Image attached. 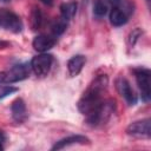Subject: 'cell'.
I'll return each instance as SVG.
<instances>
[{"label": "cell", "instance_id": "1", "mask_svg": "<svg viewBox=\"0 0 151 151\" xmlns=\"http://www.w3.org/2000/svg\"><path fill=\"white\" fill-rule=\"evenodd\" d=\"M107 85H109L107 76L100 74L90 84L87 90L84 92L83 97L78 101V109L85 117L93 113L103 103V94L106 91Z\"/></svg>", "mask_w": 151, "mask_h": 151}, {"label": "cell", "instance_id": "2", "mask_svg": "<svg viewBox=\"0 0 151 151\" xmlns=\"http://www.w3.org/2000/svg\"><path fill=\"white\" fill-rule=\"evenodd\" d=\"M31 65L18 64L11 67L8 71L0 72V84H13L26 79L29 76Z\"/></svg>", "mask_w": 151, "mask_h": 151}, {"label": "cell", "instance_id": "3", "mask_svg": "<svg viewBox=\"0 0 151 151\" xmlns=\"http://www.w3.org/2000/svg\"><path fill=\"white\" fill-rule=\"evenodd\" d=\"M114 103L112 100H103V103L99 105V107L86 117V120L92 126H98L104 123H106L110 118V116L113 113Z\"/></svg>", "mask_w": 151, "mask_h": 151}, {"label": "cell", "instance_id": "4", "mask_svg": "<svg viewBox=\"0 0 151 151\" xmlns=\"http://www.w3.org/2000/svg\"><path fill=\"white\" fill-rule=\"evenodd\" d=\"M53 63V57L48 53H41L38 54L35 57H33V59L31 60V68L34 72L35 76L38 77H45L47 76V73L51 70Z\"/></svg>", "mask_w": 151, "mask_h": 151}, {"label": "cell", "instance_id": "5", "mask_svg": "<svg viewBox=\"0 0 151 151\" xmlns=\"http://www.w3.org/2000/svg\"><path fill=\"white\" fill-rule=\"evenodd\" d=\"M126 133L134 138H150L151 137V120L149 118L131 123L126 127Z\"/></svg>", "mask_w": 151, "mask_h": 151}, {"label": "cell", "instance_id": "6", "mask_svg": "<svg viewBox=\"0 0 151 151\" xmlns=\"http://www.w3.org/2000/svg\"><path fill=\"white\" fill-rule=\"evenodd\" d=\"M0 27H4L13 33H19L22 29V22L15 13L0 9Z\"/></svg>", "mask_w": 151, "mask_h": 151}, {"label": "cell", "instance_id": "7", "mask_svg": "<svg viewBox=\"0 0 151 151\" xmlns=\"http://www.w3.org/2000/svg\"><path fill=\"white\" fill-rule=\"evenodd\" d=\"M136 80L138 87L142 93V99L144 101H149L151 97V88H150V71L146 68H138L134 70Z\"/></svg>", "mask_w": 151, "mask_h": 151}, {"label": "cell", "instance_id": "8", "mask_svg": "<svg viewBox=\"0 0 151 151\" xmlns=\"http://www.w3.org/2000/svg\"><path fill=\"white\" fill-rule=\"evenodd\" d=\"M117 88L129 105H136L137 104V100H138L137 96H136L133 88L131 87L130 83L125 78H119L117 80Z\"/></svg>", "mask_w": 151, "mask_h": 151}, {"label": "cell", "instance_id": "9", "mask_svg": "<svg viewBox=\"0 0 151 151\" xmlns=\"http://www.w3.org/2000/svg\"><path fill=\"white\" fill-rule=\"evenodd\" d=\"M11 112H12V118L17 122V123H24L27 119V110H26V105L25 101L21 98L15 99L12 103L11 106Z\"/></svg>", "mask_w": 151, "mask_h": 151}, {"label": "cell", "instance_id": "10", "mask_svg": "<svg viewBox=\"0 0 151 151\" xmlns=\"http://www.w3.org/2000/svg\"><path fill=\"white\" fill-rule=\"evenodd\" d=\"M90 143V139L85 136H80V134H76V136H70L66 138L60 139L59 142H57L53 146L52 150H61L65 149L70 145H76V144H87Z\"/></svg>", "mask_w": 151, "mask_h": 151}, {"label": "cell", "instance_id": "11", "mask_svg": "<svg viewBox=\"0 0 151 151\" xmlns=\"http://www.w3.org/2000/svg\"><path fill=\"white\" fill-rule=\"evenodd\" d=\"M32 45L35 51L44 53V52L51 50L55 45V39L50 35H38L34 38Z\"/></svg>", "mask_w": 151, "mask_h": 151}, {"label": "cell", "instance_id": "12", "mask_svg": "<svg viewBox=\"0 0 151 151\" xmlns=\"http://www.w3.org/2000/svg\"><path fill=\"white\" fill-rule=\"evenodd\" d=\"M85 63H86V58L83 54H77V55L72 57L67 63V70H68L70 76L71 77L78 76L81 72Z\"/></svg>", "mask_w": 151, "mask_h": 151}, {"label": "cell", "instance_id": "13", "mask_svg": "<svg viewBox=\"0 0 151 151\" xmlns=\"http://www.w3.org/2000/svg\"><path fill=\"white\" fill-rule=\"evenodd\" d=\"M127 21V14L119 7H113L110 12V22L116 26V27H119V26H123L125 25Z\"/></svg>", "mask_w": 151, "mask_h": 151}, {"label": "cell", "instance_id": "14", "mask_svg": "<svg viewBox=\"0 0 151 151\" xmlns=\"http://www.w3.org/2000/svg\"><path fill=\"white\" fill-rule=\"evenodd\" d=\"M77 4L76 2H65L60 6V14H61V18L65 19L66 21L71 20L76 13H77Z\"/></svg>", "mask_w": 151, "mask_h": 151}, {"label": "cell", "instance_id": "15", "mask_svg": "<svg viewBox=\"0 0 151 151\" xmlns=\"http://www.w3.org/2000/svg\"><path fill=\"white\" fill-rule=\"evenodd\" d=\"M41 22H42V13L39 8L34 7L32 9V13H31V25H32V28L33 29H38L40 26H41Z\"/></svg>", "mask_w": 151, "mask_h": 151}, {"label": "cell", "instance_id": "16", "mask_svg": "<svg viewBox=\"0 0 151 151\" xmlns=\"http://www.w3.org/2000/svg\"><path fill=\"white\" fill-rule=\"evenodd\" d=\"M107 13V6L104 0H94L93 2V14L98 18L104 17Z\"/></svg>", "mask_w": 151, "mask_h": 151}, {"label": "cell", "instance_id": "17", "mask_svg": "<svg viewBox=\"0 0 151 151\" xmlns=\"http://www.w3.org/2000/svg\"><path fill=\"white\" fill-rule=\"evenodd\" d=\"M66 26H67V21H66L65 19L60 18V19L55 20V21L53 22V25H52V32H53V34H54V35H60V34H63V33L65 32V29H66Z\"/></svg>", "mask_w": 151, "mask_h": 151}, {"label": "cell", "instance_id": "18", "mask_svg": "<svg viewBox=\"0 0 151 151\" xmlns=\"http://www.w3.org/2000/svg\"><path fill=\"white\" fill-rule=\"evenodd\" d=\"M18 88L13 87L8 84H0V98H4L8 94H12L13 92H17Z\"/></svg>", "mask_w": 151, "mask_h": 151}, {"label": "cell", "instance_id": "19", "mask_svg": "<svg viewBox=\"0 0 151 151\" xmlns=\"http://www.w3.org/2000/svg\"><path fill=\"white\" fill-rule=\"evenodd\" d=\"M140 34H142V31L138 29V28H136L134 31H132V32L130 33V35H129V45H130L131 47L136 44V41H137L138 38L140 37Z\"/></svg>", "mask_w": 151, "mask_h": 151}, {"label": "cell", "instance_id": "20", "mask_svg": "<svg viewBox=\"0 0 151 151\" xmlns=\"http://www.w3.org/2000/svg\"><path fill=\"white\" fill-rule=\"evenodd\" d=\"M6 142V136L2 131H0V150H4V143Z\"/></svg>", "mask_w": 151, "mask_h": 151}, {"label": "cell", "instance_id": "21", "mask_svg": "<svg viewBox=\"0 0 151 151\" xmlns=\"http://www.w3.org/2000/svg\"><path fill=\"white\" fill-rule=\"evenodd\" d=\"M109 2H111L112 5H118V4H120V0H107Z\"/></svg>", "mask_w": 151, "mask_h": 151}, {"label": "cell", "instance_id": "22", "mask_svg": "<svg viewBox=\"0 0 151 151\" xmlns=\"http://www.w3.org/2000/svg\"><path fill=\"white\" fill-rule=\"evenodd\" d=\"M45 4H48V5H51L52 4V0H42Z\"/></svg>", "mask_w": 151, "mask_h": 151}, {"label": "cell", "instance_id": "23", "mask_svg": "<svg viewBox=\"0 0 151 151\" xmlns=\"http://www.w3.org/2000/svg\"><path fill=\"white\" fill-rule=\"evenodd\" d=\"M11 0H0V2H9Z\"/></svg>", "mask_w": 151, "mask_h": 151}, {"label": "cell", "instance_id": "24", "mask_svg": "<svg viewBox=\"0 0 151 151\" xmlns=\"http://www.w3.org/2000/svg\"><path fill=\"white\" fill-rule=\"evenodd\" d=\"M147 1H150V0H147Z\"/></svg>", "mask_w": 151, "mask_h": 151}]
</instances>
